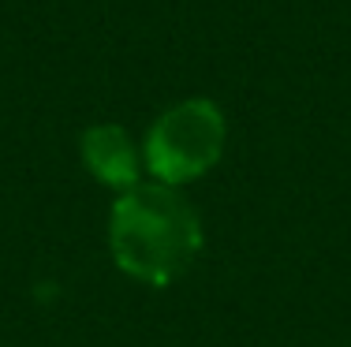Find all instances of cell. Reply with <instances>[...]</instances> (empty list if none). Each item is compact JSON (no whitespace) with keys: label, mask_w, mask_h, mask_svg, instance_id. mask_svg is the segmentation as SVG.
Here are the masks:
<instances>
[{"label":"cell","mask_w":351,"mask_h":347,"mask_svg":"<svg viewBox=\"0 0 351 347\" xmlns=\"http://www.w3.org/2000/svg\"><path fill=\"white\" fill-rule=\"evenodd\" d=\"M108 250L116 266L142 284H176L202 250V220L180 187L138 183L112 202Z\"/></svg>","instance_id":"obj_1"},{"label":"cell","mask_w":351,"mask_h":347,"mask_svg":"<svg viewBox=\"0 0 351 347\" xmlns=\"http://www.w3.org/2000/svg\"><path fill=\"white\" fill-rule=\"evenodd\" d=\"M224 142H228L224 112L206 97H187L154 120L142 146V161L154 183L183 187L202 179L221 161Z\"/></svg>","instance_id":"obj_2"},{"label":"cell","mask_w":351,"mask_h":347,"mask_svg":"<svg viewBox=\"0 0 351 347\" xmlns=\"http://www.w3.org/2000/svg\"><path fill=\"white\" fill-rule=\"evenodd\" d=\"M79 153L86 172L97 179V183L112 187V191H131V187L142 183V157L131 142V135L116 123H94V127L82 131L79 138Z\"/></svg>","instance_id":"obj_3"}]
</instances>
